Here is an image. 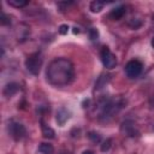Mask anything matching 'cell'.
<instances>
[{
	"instance_id": "6da1fadb",
	"label": "cell",
	"mask_w": 154,
	"mask_h": 154,
	"mask_svg": "<svg viewBox=\"0 0 154 154\" xmlns=\"http://www.w3.org/2000/svg\"><path fill=\"white\" fill-rule=\"evenodd\" d=\"M47 79L52 85L64 87L70 84L75 78L73 64L66 58H57L47 67Z\"/></svg>"
},
{
	"instance_id": "7a4b0ae2",
	"label": "cell",
	"mask_w": 154,
	"mask_h": 154,
	"mask_svg": "<svg viewBox=\"0 0 154 154\" xmlns=\"http://www.w3.org/2000/svg\"><path fill=\"white\" fill-rule=\"evenodd\" d=\"M41 66H42V58H41V54L37 53V52L30 54L26 58V60H25V67H26V70L30 73L35 75V76L40 73Z\"/></svg>"
},
{
	"instance_id": "3957f363",
	"label": "cell",
	"mask_w": 154,
	"mask_h": 154,
	"mask_svg": "<svg viewBox=\"0 0 154 154\" xmlns=\"http://www.w3.org/2000/svg\"><path fill=\"white\" fill-rule=\"evenodd\" d=\"M101 60H102V64L106 69L108 70H112L117 66L118 61H117V57L111 52V49L108 47H103L102 51H101Z\"/></svg>"
},
{
	"instance_id": "277c9868",
	"label": "cell",
	"mask_w": 154,
	"mask_h": 154,
	"mask_svg": "<svg viewBox=\"0 0 154 154\" xmlns=\"http://www.w3.org/2000/svg\"><path fill=\"white\" fill-rule=\"evenodd\" d=\"M142 63L138 60H130L126 65H125V73L128 77L130 78H135L137 77L141 72H142Z\"/></svg>"
},
{
	"instance_id": "5b68a950",
	"label": "cell",
	"mask_w": 154,
	"mask_h": 154,
	"mask_svg": "<svg viewBox=\"0 0 154 154\" xmlns=\"http://www.w3.org/2000/svg\"><path fill=\"white\" fill-rule=\"evenodd\" d=\"M8 129H10L11 136H12L16 141L22 140V138L25 136V134H26V130H25L24 125H22V124H19V123H12Z\"/></svg>"
},
{
	"instance_id": "8992f818",
	"label": "cell",
	"mask_w": 154,
	"mask_h": 154,
	"mask_svg": "<svg viewBox=\"0 0 154 154\" xmlns=\"http://www.w3.org/2000/svg\"><path fill=\"white\" fill-rule=\"evenodd\" d=\"M69 118H70V111H69V109H66L65 107H61V108L58 109V112H57V118H55L58 125L63 126V125L69 120Z\"/></svg>"
},
{
	"instance_id": "52a82bcc",
	"label": "cell",
	"mask_w": 154,
	"mask_h": 154,
	"mask_svg": "<svg viewBox=\"0 0 154 154\" xmlns=\"http://www.w3.org/2000/svg\"><path fill=\"white\" fill-rule=\"evenodd\" d=\"M125 12H126L125 6H118V7L113 8L109 12V18L112 20H119L120 18H123V16L125 14Z\"/></svg>"
},
{
	"instance_id": "ba28073f",
	"label": "cell",
	"mask_w": 154,
	"mask_h": 154,
	"mask_svg": "<svg viewBox=\"0 0 154 154\" xmlns=\"http://www.w3.org/2000/svg\"><path fill=\"white\" fill-rule=\"evenodd\" d=\"M18 90H19V87H18L17 83H8L4 88V95L6 97H12Z\"/></svg>"
},
{
	"instance_id": "9c48e42d",
	"label": "cell",
	"mask_w": 154,
	"mask_h": 154,
	"mask_svg": "<svg viewBox=\"0 0 154 154\" xmlns=\"http://www.w3.org/2000/svg\"><path fill=\"white\" fill-rule=\"evenodd\" d=\"M41 130H42L43 137H46V138H54V136H55L54 130L51 126H48L47 124H45L43 122H41Z\"/></svg>"
},
{
	"instance_id": "30bf717a",
	"label": "cell",
	"mask_w": 154,
	"mask_h": 154,
	"mask_svg": "<svg viewBox=\"0 0 154 154\" xmlns=\"http://www.w3.org/2000/svg\"><path fill=\"white\" fill-rule=\"evenodd\" d=\"M103 6H105V2L99 1V0H94L90 2V11L93 13H97L103 8Z\"/></svg>"
},
{
	"instance_id": "8fae6325",
	"label": "cell",
	"mask_w": 154,
	"mask_h": 154,
	"mask_svg": "<svg viewBox=\"0 0 154 154\" xmlns=\"http://www.w3.org/2000/svg\"><path fill=\"white\" fill-rule=\"evenodd\" d=\"M38 152L41 154H53L54 152V148L52 144L49 143H41L40 147H38Z\"/></svg>"
},
{
	"instance_id": "7c38bea8",
	"label": "cell",
	"mask_w": 154,
	"mask_h": 154,
	"mask_svg": "<svg viewBox=\"0 0 154 154\" xmlns=\"http://www.w3.org/2000/svg\"><path fill=\"white\" fill-rule=\"evenodd\" d=\"M7 4L10 6H13V7L19 8V7H23V6L28 5V1L26 0H7Z\"/></svg>"
},
{
	"instance_id": "4fadbf2b",
	"label": "cell",
	"mask_w": 154,
	"mask_h": 154,
	"mask_svg": "<svg viewBox=\"0 0 154 154\" xmlns=\"http://www.w3.org/2000/svg\"><path fill=\"white\" fill-rule=\"evenodd\" d=\"M88 137L94 142V143H99L101 141V136L97 134V132H94V131H90L88 134Z\"/></svg>"
},
{
	"instance_id": "5bb4252c",
	"label": "cell",
	"mask_w": 154,
	"mask_h": 154,
	"mask_svg": "<svg viewBox=\"0 0 154 154\" xmlns=\"http://www.w3.org/2000/svg\"><path fill=\"white\" fill-rule=\"evenodd\" d=\"M58 31H59V34H60V35H66V34H67V31H69V25H66V24L60 25V26H59V29H58Z\"/></svg>"
},
{
	"instance_id": "9a60e30c",
	"label": "cell",
	"mask_w": 154,
	"mask_h": 154,
	"mask_svg": "<svg viewBox=\"0 0 154 154\" xmlns=\"http://www.w3.org/2000/svg\"><path fill=\"white\" fill-rule=\"evenodd\" d=\"M111 143H112V141L108 138V140H106L105 142H103V144L101 146V150L102 152H107L108 149H109V147H111Z\"/></svg>"
},
{
	"instance_id": "2e32d148",
	"label": "cell",
	"mask_w": 154,
	"mask_h": 154,
	"mask_svg": "<svg viewBox=\"0 0 154 154\" xmlns=\"http://www.w3.org/2000/svg\"><path fill=\"white\" fill-rule=\"evenodd\" d=\"M89 36H90L91 40H95V38H97V36H99V31H97L95 28H91L90 31H89Z\"/></svg>"
},
{
	"instance_id": "e0dca14e",
	"label": "cell",
	"mask_w": 154,
	"mask_h": 154,
	"mask_svg": "<svg viewBox=\"0 0 154 154\" xmlns=\"http://www.w3.org/2000/svg\"><path fill=\"white\" fill-rule=\"evenodd\" d=\"M1 24H2V25H5V24H10V20H7V17H6L5 13L1 14Z\"/></svg>"
},
{
	"instance_id": "ac0fdd59",
	"label": "cell",
	"mask_w": 154,
	"mask_h": 154,
	"mask_svg": "<svg viewBox=\"0 0 154 154\" xmlns=\"http://www.w3.org/2000/svg\"><path fill=\"white\" fill-rule=\"evenodd\" d=\"M83 154H94V152H91V150H85V152H83Z\"/></svg>"
},
{
	"instance_id": "d6986e66",
	"label": "cell",
	"mask_w": 154,
	"mask_h": 154,
	"mask_svg": "<svg viewBox=\"0 0 154 154\" xmlns=\"http://www.w3.org/2000/svg\"><path fill=\"white\" fill-rule=\"evenodd\" d=\"M73 32H75V34H78V32H79L78 28H73Z\"/></svg>"
},
{
	"instance_id": "ffe728a7",
	"label": "cell",
	"mask_w": 154,
	"mask_h": 154,
	"mask_svg": "<svg viewBox=\"0 0 154 154\" xmlns=\"http://www.w3.org/2000/svg\"><path fill=\"white\" fill-rule=\"evenodd\" d=\"M152 47H153V48H154V37H153V38H152Z\"/></svg>"
}]
</instances>
